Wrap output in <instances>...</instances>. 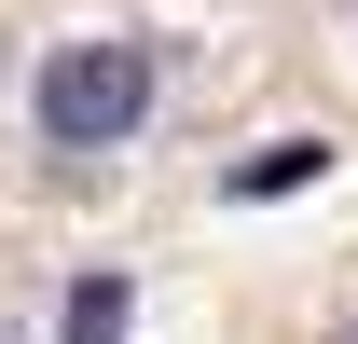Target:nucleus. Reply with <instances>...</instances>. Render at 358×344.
<instances>
[{"instance_id":"obj_1","label":"nucleus","mask_w":358,"mask_h":344,"mask_svg":"<svg viewBox=\"0 0 358 344\" xmlns=\"http://www.w3.org/2000/svg\"><path fill=\"white\" fill-rule=\"evenodd\" d=\"M152 110V42H55L28 69V124L42 152H124Z\"/></svg>"},{"instance_id":"obj_2","label":"nucleus","mask_w":358,"mask_h":344,"mask_svg":"<svg viewBox=\"0 0 358 344\" xmlns=\"http://www.w3.org/2000/svg\"><path fill=\"white\" fill-rule=\"evenodd\" d=\"M317 166H331V138H262V152L234 166V193H248V207H275V193H303Z\"/></svg>"},{"instance_id":"obj_3","label":"nucleus","mask_w":358,"mask_h":344,"mask_svg":"<svg viewBox=\"0 0 358 344\" xmlns=\"http://www.w3.org/2000/svg\"><path fill=\"white\" fill-rule=\"evenodd\" d=\"M69 344H124V275H83L69 289V317H55Z\"/></svg>"}]
</instances>
